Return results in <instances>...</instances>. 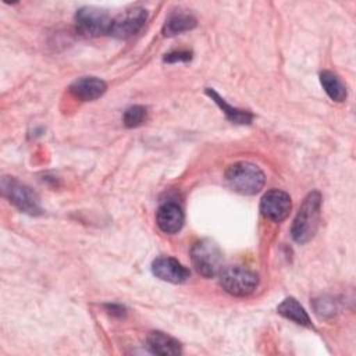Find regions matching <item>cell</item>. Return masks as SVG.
<instances>
[{
    "label": "cell",
    "mask_w": 356,
    "mask_h": 356,
    "mask_svg": "<svg viewBox=\"0 0 356 356\" xmlns=\"http://www.w3.org/2000/svg\"><path fill=\"white\" fill-rule=\"evenodd\" d=\"M225 178L235 192L242 195H254L264 186V172L252 163L239 161L231 164L225 171Z\"/></svg>",
    "instance_id": "7a4b0ae2"
},
{
    "label": "cell",
    "mask_w": 356,
    "mask_h": 356,
    "mask_svg": "<svg viewBox=\"0 0 356 356\" xmlns=\"http://www.w3.org/2000/svg\"><path fill=\"white\" fill-rule=\"evenodd\" d=\"M146 19L147 11L142 7H134L122 11L120 15L113 18L108 35L117 39H129L143 28Z\"/></svg>",
    "instance_id": "52a82bcc"
},
{
    "label": "cell",
    "mask_w": 356,
    "mask_h": 356,
    "mask_svg": "<svg viewBox=\"0 0 356 356\" xmlns=\"http://www.w3.org/2000/svg\"><path fill=\"white\" fill-rule=\"evenodd\" d=\"M191 53L189 51H172L165 54L164 61L167 63H177V61H188L191 60Z\"/></svg>",
    "instance_id": "d6986e66"
},
{
    "label": "cell",
    "mask_w": 356,
    "mask_h": 356,
    "mask_svg": "<svg viewBox=\"0 0 356 356\" xmlns=\"http://www.w3.org/2000/svg\"><path fill=\"white\" fill-rule=\"evenodd\" d=\"M206 93L216 102V104L224 111V114L227 115V118L235 124H249L253 118V115L249 113V111H243V110H239L236 107H231L214 89L211 88H207L206 89Z\"/></svg>",
    "instance_id": "5bb4252c"
},
{
    "label": "cell",
    "mask_w": 356,
    "mask_h": 356,
    "mask_svg": "<svg viewBox=\"0 0 356 356\" xmlns=\"http://www.w3.org/2000/svg\"><path fill=\"white\" fill-rule=\"evenodd\" d=\"M147 346L153 353L161 355V356L179 355L182 352L181 343L175 338L161 331H152L147 335Z\"/></svg>",
    "instance_id": "7c38bea8"
},
{
    "label": "cell",
    "mask_w": 356,
    "mask_h": 356,
    "mask_svg": "<svg viewBox=\"0 0 356 356\" xmlns=\"http://www.w3.org/2000/svg\"><path fill=\"white\" fill-rule=\"evenodd\" d=\"M320 210H321V195L318 191L310 192L293 220L291 234L295 242L306 243L317 232L320 224Z\"/></svg>",
    "instance_id": "6da1fadb"
},
{
    "label": "cell",
    "mask_w": 356,
    "mask_h": 356,
    "mask_svg": "<svg viewBox=\"0 0 356 356\" xmlns=\"http://www.w3.org/2000/svg\"><path fill=\"white\" fill-rule=\"evenodd\" d=\"M147 110L143 106H131L125 110L122 115V122L128 128H135L146 121Z\"/></svg>",
    "instance_id": "e0dca14e"
},
{
    "label": "cell",
    "mask_w": 356,
    "mask_h": 356,
    "mask_svg": "<svg viewBox=\"0 0 356 356\" xmlns=\"http://www.w3.org/2000/svg\"><path fill=\"white\" fill-rule=\"evenodd\" d=\"M191 260L195 270L206 278L217 275L222 268V253L211 239L196 241L191 248Z\"/></svg>",
    "instance_id": "3957f363"
},
{
    "label": "cell",
    "mask_w": 356,
    "mask_h": 356,
    "mask_svg": "<svg viewBox=\"0 0 356 356\" xmlns=\"http://www.w3.org/2000/svg\"><path fill=\"white\" fill-rule=\"evenodd\" d=\"M156 222L165 234H175L184 225V211L174 202L163 203L156 213Z\"/></svg>",
    "instance_id": "30bf717a"
},
{
    "label": "cell",
    "mask_w": 356,
    "mask_h": 356,
    "mask_svg": "<svg viewBox=\"0 0 356 356\" xmlns=\"http://www.w3.org/2000/svg\"><path fill=\"white\" fill-rule=\"evenodd\" d=\"M1 192L3 196L8 199L19 211L38 216L42 213L40 202L38 195L26 185L21 184L18 179L13 177H3L1 178Z\"/></svg>",
    "instance_id": "277c9868"
},
{
    "label": "cell",
    "mask_w": 356,
    "mask_h": 356,
    "mask_svg": "<svg viewBox=\"0 0 356 356\" xmlns=\"http://www.w3.org/2000/svg\"><path fill=\"white\" fill-rule=\"evenodd\" d=\"M277 312H278L282 317H285V318H288V320H291V321H293V323H296V324H300V325H310V317H309V314L306 313V310L303 309V306H302L296 299H293V298H286V299H284V300L278 305Z\"/></svg>",
    "instance_id": "4fadbf2b"
},
{
    "label": "cell",
    "mask_w": 356,
    "mask_h": 356,
    "mask_svg": "<svg viewBox=\"0 0 356 356\" xmlns=\"http://www.w3.org/2000/svg\"><path fill=\"white\" fill-rule=\"evenodd\" d=\"M314 310L320 317H328L334 316L335 313V303L331 299H318L314 302Z\"/></svg>",
    "instance_id": "ac0fdd59"
},
{
    "label": "cell",
    "mask_w": 356,
    "mask_h": 356,
    "mask_svg": "<svg viewBox=\"0 0 356 356\" xmlns=\"http://www.w3.org/2000/svg\"><path fill=\"white\" fill-rule=\"evenodd\" d=\"M152 271L161 281L171 284H182L189 278V270L178 260L168 256L157 257L152 263Z\"/></svg>",
    "instance_id": "9c48e42d"
},
{
    "label": "cell",
    "mask_w": 356,
    "mask_h": 356,
    "mask_svg": "<svg viewBox=\"0 0 356 356\" xmlns=\"http://www.w3.org/2000/svg\"><path fill=\"white\" fill-rule=\"evenodd\" d=\"M291 207V196L280 189L268 191L264 193L260 202L261 214L274 222L284 221L289 216Z\"/></svg>",
    "instance_id": "ba28073f"
},
{
    "label": "cell",
    "mask_w": 356,
    "mask_h": 356,
    "mask_svg": "<svg viewBox=\"0 0 356 356\" xmlns=\"http://www.w3.org/2000/svg\"><path fill=\"white\" fill-rule=\"evenodd\" d=\"M75 24H76V29L82 35L95 38V36H100L110 32L113 18L108 15L107 11L102 8L86 6L76 11Z\"/></svg>",
    "instance_id": "8992f818"
},
{
    "label": "cell",
    "mask_w": 356,
    "mask_h": 356,
    "mask_svg": "<svg viewBox=\"0 0 356 356\" xmlns=\"http://www.w3.org/2000/svg\"><path fill=\"white\" fill-rule=\"evenodd\" d=\"M218 274L222 289L232 296H248L259 285L257 274L245 267L228 266L221 268Z\"/></svg>",
    "instance_id": "5b68a950"
},
{
    "label": "cell",
    "mask_w": 356,
    "mask_h": 356,
    "mask_svg": "<svg viewBox=\"0 0 356 356\" xmlns=\"http://www.w3.org/2000/svg\"><path fill=\"white\" fill-rule=\"evenodd\" d=\"M107 307H108V310H110V313H111V314L122 316V314H124V312H125V309H124V307H121V306H118V305H108Z\"/></svg>",
    "instance_id": "ffe728a7"
},
{
    "label": "cell",
    "mask_w": 356,
    "mask_h": 356,
    "mask_svg": "<svg viewBox=\"0 0 356 356\" xmlns=\"http://www.w3.org/2000/svg\"><path fill=\"white\" fill-rule=\"evenodd\" d=\"M320 83L334 102H343L346 99V88L337 74L331 71H323L320 74Z\"/></svg>",
    "instance_id": "9a60e30c"
},
{
    "label": "cell",
    "mask_w": 356,
    "mask_h": 356,
    "mask_svg": "<svg viewBox=\"0 0 356 356\" xmlns=\"http://www.w3.org/2000/svg\"><path fill=\"white\" fill-rule=\"evenodd\" d=\"M196 26V19L189 14L171 15L163 25L164 36H175L182 32H188Z\"/></svg>",
    "instance_id": "2e32d148"
},
{
    "label": "cell",
    "mask_w": 356,
    "mask_h": 356,
    "mask_svg": "<svg viewBox=\"0 0 356 356\" xmlns=\"http://www.w3.org/2000/svg\"><path fill=\"white\" fill-rule=\"evenodd\" d=\"M107 85L104 81L96 76H83L76 79L71 86L70 92L74 97L82 102H93L104 95Z\"/></svg>",
    "instance_id": "8fae6325"
}]
</instances>
